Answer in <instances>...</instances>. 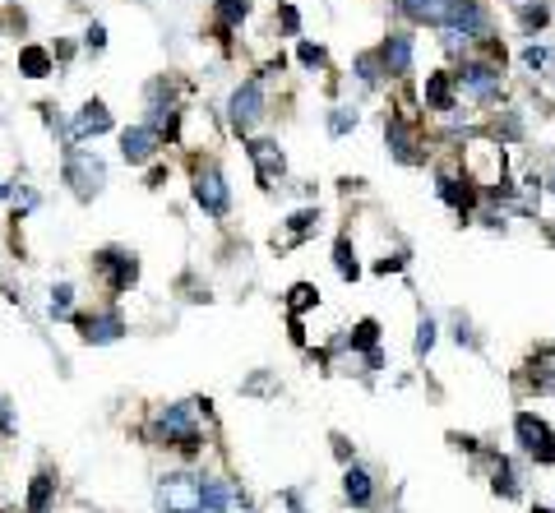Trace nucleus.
Masks as SVG:
<instances>
[{
	"instance_id": "nucleus-28",
	"label": "nucleus",
	"mask_w": 555,
	"mask_h": 513,
	"mask_svg": "<svg viewBox=\"0 0 555 513\" xmlns=\"http://www.w3.org/2000/svg\"><path fill=\"white\" fill-rule=\"evenodd\" d=\"M546 19H550V10L541 5V0H537V5H528V10H523V24H528V28H546Z\"/></svg>"
},
{
	"instance_id": "nucleus-19",
	"label": "nucleus",
	"mask_w": 555,
	"mask_h": 513,
	"mask_svg": "<svg viewBox=\"0 0 555 513\" xmlns=\"http://www.w3.org/2000/svg\"><path fill=\"white\" fill-rule=\"evenodd\" d=\"M342 481H347V499H352V504H371L375 486H371V476H366L361 467H352V472H347Z\"/></svg>"
},
{
	"instance_id": "nucleus-36",
	"label": "nucleus",
	"mask_w": 555,
	"mask_h": 513,
	"mask_svg": "<svg viewBox=\"0 0 555 513\" xmlns=\"http://www.w3.org/2000/svg\"><path fill=\"white\" fill-rule=\"evenodd\" d=\"M537 513H555V508H537Z\"/></svg>"
},
{
	"instance_id": "nucleus-24",
	"label": "nucleus",
	"mask_w": 555,
	"mask_h": 513,
	"mask_svg": "<svg viewBox=\"0 0 555 513\" xmlns=\"http://www.w3.org/2000/svg\"><path fill=\"white\" fill-rule=\"evenodd\" d=\"M51 499V476H33V490H28V513H42Z\"/></svg>"
},
{
	"instance_id": "nucleus-3",
	"label": "nucleus",
	"mask_w": 555,
	"mask_h": 513,
	"mask_svg": "<svg viewBox=\"0 0 555 513\" xmlns=\"http://www.w3.org/2000/svg\"><path fill=\"white\" fill-rule=\"evenodd\" d=\"M514 430H518V439H523L528 458H537V463H555V434H550V425H546L541 416H532V412H518Z\"/></svg>"
},
{
	"instance_id": "nucleus-30",
	"label": "nucleus",
	"mask_w": 555,
	"mask_h": 513,
	"mask_svg": "<svg viewBox=\"0 0 555 513\" xmlns=\"http://www.w3.org/2000/svg\"><path fill=\"white\" fill-rule=\"evenodd\" d=\"M435 347V324L422 319V329H416V351H431Z\"/></svg>"
},
{
	"instance_id": "nucleus-25",
	"label": "nucleus",
	"mask_w": 555,
	"mask_h": 513,
	"mask_svg": "<svg viewBox=\"0 0 555 513\" xmlns=\"http://www.w3.org/2000/svg\"><path fill=\"white\" fill-rule=\"evenodd\" d=\"M550 56H555L550 47H528V51H523V65L532 69V75H541V69L550 65Z\"/></svg>"
},
{
	"instance_id": "nucleus-13",
	"label": "nucleus",
	"mask_w": 555,
	"mask_h": 513,
	"mask_svg": "<svg viewBox=\"0 0 555 513\" xmlns=\"http://www.w3.org/2000/svg\"><path fill=\"white\" fill-rule=\"evenodd\" d=\"M389 149H393L398 162H416V134H412V125L403 116L389 120Z\"/></svg>"
},
{
	"instance_id": "nucleus-8",
	"label": "nucleus",
	"mask_w": 555,
	"mask_h": 513,
	"mask_svg": "<svg viewBox=\"0 0 555 513\" xmlns=\"http://www.w3.org/2000/svg\"><path fill=\"white\" fill-rule=\"evenodd\" d=\"M158 149H162V134H158L153 125H134V130L120 134V153H125V162H149Z\"/></svg>"
},
{
	"instance_id": "nucleus-32",
	"label": "nucleus",
	"mask_w": 555,
	"mask_h": 513,
	"mask_svg": "<svg viewBox=\"0 0 555 513\" xmlns=\"http://www.w3.org/2000/svg\"><path fill=\"white\" fill-rule=\"evenodd\" d=\"M69 297H75V291H69V287H56V297H51V310H56V315H69Z\"/></svg>"
},
{
	"instance_id": "nucleus-1",
	"label": "nucleus",
	"mask_w": 555,
	"mask_h": 513,
	"mask_svg": "<svg viewBox=\"0 0 555 513\" xmlns=\"http://www.w3.org/2000/svg\"><path fill=\"white\" fill-rule=\"evenodd\" d=\"M458 89L472 98V102H496L500 98V65H491V60H467L463 69H458Z\"/></svg>"
},
{
	"instance_id": "nucleus-29",
	"label": "nucleus",
	"mask_w": 555,
	"mask_h": 513,
	"mask_svg": "<svg viewBox=\"0 0 555 513\" xmlns=\"http://www.w3.org/2000/svg\"><path fill=\"white\" fill-rule=\"evenodd\" d=\"M375 333H380V329H375V319H361V324H357V333H352V342H357V347H375Z\"/></svg>"
},
{
	"instance_id": "nucleus-18",
	"label": "nucleus",
	"mask_w": 555,
	"mask_h": 513,
	"mask_svg": "<svg viewBox=\"0 0 555 513\" xmlns=\"http://www.w3.org/2000/svg\"><path fill=\"white\" fill-rule=\"evenodd\" d=\"M19 69H24L28 79H47V75H51V56H47L42 47H24V51H19Z\"/></svg>"
},
{
	"instance_id": "nucleus-22",
	"label": "nucleus",
	"mask_w": 555,
	"mask_h": 513,
	"mask_svg": "<svg viewBox=\"0 0 555 513\" xmlns=\"http://www.w3.org/2000/svg\"><path fill=\"white\" fill-rule=\"evenodd\" d=\"M532 384H537V389H555V351H546V356L532 365Z\"/></svg>"
},
{
	"instance_id": "nucleus-23",
	"label": "nucleus",
	"mask_w": 555,
	"mask_h": 513,
	"mask_svg": "<svg viewBox=\"0 0 555 513\" xmlns=\"http://www.w3.org/2000/svg\"><path fill=\"white\" fill-rule=\"evenodd\" d=\"M333 264H338V273H342V277H357V273H361V268H357V255H352V241H338Z\"/></svg>"
},
{
	"instance_id": "nucleus-6",
	"label": "nucleus",
	"mask_w": 555,
	"mask_h": 513,
	"mask_svg": "<svg viewBox=\"0 0 555 513\" xmlns=\"http://www.w3.org/2000/svg\"><path fill=\"white\" fill-rule=\"evenodd\" d=\"M449 28L463 37H486L491 33V19H486L481 0H449Z\"/></svg>"
},
{
	"instance_id": "nucleus-9",
	"label": "nucleus",
	"mask_w": 555,
	"mask_h": 513,
	"mask_svg": "<svg viewBox=\"0 0 555 513\" xmlns=\"http://www.w3.org/2000/svg\"><path fill=\"white\" fill-rule=\"evenodd\" d=\"M102 176H107V172H102V162H98V158H89V153H75V158H69V167H65V181L75 185L84 199L102 190Z\"/></svg>"
},
{
	"instance_id": "nucleus-10",
	"label": "nucleus",
	"mask_w": 555,
	"mask_h": 513,
	"mask_svg": "<svg viewBox=\"0 0 555 513\" xmlns=\"http://www.w3.org/2000/svg\"><path fill=\"white\" fill-rule=\"evenodd\" d=\"M380 65H384V75H412V37L407 33H389L384 47H380Z\"/></svg>"
},
{
	"instance_id": "nucleus-31",
	"label": "nucleus",
	"mask_w": 555,
	"mask_h": 513,
	"mask_svg": "<svg viewBox=\"0 0 555 513\" xmlns=\"http://www.w3.org/2000/svg\"><path fill=\"white\" fill-rule=\"evenodd\" d=\"M315 223H319V213H310V208H306V213H297V217H292V232H297V236H306Z\"/></svg>"
},
{
	"instance_id": "nucleus-38",
	"label": "nucleus",
	"mask_w": 555,
	"mask_h": 513,
	"mask_svg": "<svg viewBox=\"0 0 555 513\" xmlns=\"http://www.w3.org/2000/svg\"><path fill=\"white\" fill-rule=\"evenodd\" d=\"M0 199H5V185H0Z\"/></svg>"
},
{
	"instance_id": "nucleus-20",
	"label": "nucleus",
	"mask_w": 555,
	"mask_h": 513,
	"mask_svg": "<svg viewBox=\"0 0 555 513\" xmlns=\"http://www.w3.org/2000/svg\"><path fill=\"white\" fill-rule=\"evenodd\" d=\"M246 15H250V0H218V24L223 28H236Z\"/></svg>"
},
{
	"instance_id": "nucleus-14",
	"label": "nucleus",
	"mask_w": 555,
	"mask_h": 513,
	"mask_svg": "<svg viewBox=\"0 0 555 513\" xmlns=\"http://www.w3.org/2000/svg\"><path fill=\"white\" fill-rule=\"evenodd\" d=\"M454 84H458V75H431L426 79V107L454 111Z\"/></svg>"
},
{
	"instance_id": "nucleus-2",
	"label": "nucleus",
	"mask_w": 555,
	"mask_h": 513,
	"mask_svg": "<svg viewBox=\"0 0 555 513\" xmlns=\"http://www.w3.org/2000/svg\"><path fill=\"white\" fill-rule=\"evenodd\" d=\"M500 172H505V158L500 149H491V143H467V162H463V176L472 185H486L496 190L500 185Z\"/></svg>"
},
{
	"instance_id": "nucleus-4",
	"label": "nucleus",
	"mask_w": 555,
	"mask_h": 513,
	"mask_svg": "<svg viewBox=\"0 0 555 513\" xmlns=\"http://www.w3.org/2000/svg\"><path fill=\"white\" fill-rule=\"evenodd\" d=\"M162 504L172 513H204V481H194V476H167L162 481Z\"/></svg>"
},
{
	"instance_id": "nucleus-33",
	"label": "nucleus",
	"mask_w": 555,
	"mask_h": 513,
	"mask_svg": "<svg viewBox=\"0 0 555 513\" xmlns=\"http://www.w3.org/2000/svg\"><path fill=\"white\" fill-rule=\"evenodd\" d=\"M278 19H283V28H288V33H297V28H301V15H297L292 5H283V10H278Z\"/></svg>"
},
{
	"instance_id": "nucleus-37",
	"label": "nucleus",
	"mask_w": 555,
	"mask_h": 513,
	"mask_svg": "<svg viewBox=\"0 0 555 513\" xmlns=\"http://www.w3.org/2000/svg\"><path fill=\"white\" fill-rule=\"evenodd\" d=\"M550 194H555V176H550Z\"/></svg>"
},
{
	"instance_id": "nucleus-7",
	"label": "nucleus",
	"mask_w": 555,
	"mask_h": 513,
	"mask_svg": "<svg viewBox=\"0 0 555 513\" xmlns=\"http://www.w3.org/2000/svg\"><path fill=\"white\" fill-rule=\"evenodd\" d=\"M259 116H264V89H259V79H250V84H241L232 93V125L236 130H255Z\"/></svg>"
},
{
	"instance_id": "nucleus-16",
	"label": "nucleus",
	"mask_w": 555,
	"mask_h": 513,
	"mask_svg": "<svg viewBox=\"0 0 555 513\" xmlns=\"http://www.w3.org/2000/svg\"><path fill=\"white\" fill-rule=\"evenodd\" d=\"M79 329H84V338H89V342H111V338H120V333H125L120 315H93V319H84Z\"/></svg>"
},
{
	"instance_id": "nucleus-34",
	"label": "nucleus",
	"mask_w": 555,
	"mask_h": 513,
	"mask_svg": "<svg viewBox=\"0 0 555 513\" xmlns=\"http://www.w3.org/2000/svg\"><path fill=\"white\" fill-rule=\"evenodd\" d=\"M301 60H306V65H324V51L310 47V42H301Z\"/></svg>"
},
{
	"instance_id": "nucleus-35",
	"label": "nucleus",
	"mask_w": 555,
	"mask_h": 513,
	"mask_svg": "<svg viewBox=\"0 0 555 513\" xmlns=\"http://www.w3.org/2000/svg\"><path fill=\"white\" fill-rule=\"evenodd\" d=\"M102 42H107V33H102V24H93V28H89V47L102 51Z\"/></svg>"
},
{
	"instance_id": "nucleus-5",
	"label": "nucleus",
	"mask_w": 555,
	"mask_h": 513,
	"mask_svg": "<svg viewBox=\"0 0 555 513\" xmlns=\"http://www.w3.org/2000/svg\"><path fill=\"white\" fill-rule=\"evenodd\" d=\"M194 199H199V208H204V213H214V217H223V213H227V204H232L227 181H223L214 167H199V172H194Z\"/></svg>"
},
{
	"instance_id": "nucleus-15",
	"label": "nucleus",
	"mask_w": 555,
	"mask_h": 513,
	"mask_svg": "<svg viewBox=\"0 0 555 513\" xmlns=\"http://www.w3.org/2000/svg\"><path fill=\"white\" fill-rule=\"evenodd\" d=\"M440 194H445V204H454L458 213H467V208L476 204V190H472L467 176H463V181H458V176H440Z\"/></svg>"
},
{
	"instance_id": "nucleus-21",
	"label": "nucleus",
	"mask_w": 555,
	"mask_h": 513,
	"mask_svg": "<svg viewBox=\"0 0 555 513\" xmlns=\"http://www.w3.org/2000/svg\"><path fill=\"white\" fill-rule=\"evenodd\" d=\"M491 486H496V495L514 499V495H518V472H514V467L500 458V463H496V481H491Z\"/></svg>"
},
{
	"instance_id": "nucleus-11",
	"label": "nucleus",
	"mask_w": 555,
	"mask_h": 513,
	"mask_svg": "<svg viewBox=\"0 0 555 513\" xmlns=\"http://www.w3.org/2000/svg\"><path fill=\"white\" fill-rule=\"evenodd\" d=\"M398 10L412 19V24H449V0H398Z\"/></svg>"
},
{
	"instance_id": "nucleus-26",
	"label": "nucleus",
	"mask_w": 555,
	"mask_h": 513,
	"mask_svg": "<svg viewBox=\"0 0 555 513\" xmlns=\"http://www.w3.org/2000/svg\"><path fill=\"white\" fill-rule=\"evenodd\" d=\"M352 125H357V111H347V107H338V111L329 116V130H333V134H347Z\"/></svg>"
},
{
	"instance_id": "nucleus-17",
	"label": "nucleus",
	"mask_w": 555,
	"mask_h": 513,
	"mask_svg": "<svg viewBox=\"0 0 555 513\" xmlns=\"http://www.w3.org/2000/svg\"><path fill=\"white\" fill-rule=\"evenodd\" d=\"M102 130H111V116H107L102 102H89V107L75 116V134L84 139V134H102Z\"/></svg>"
},
{
	"instance_id": "nucleus-27",
	"label": "nucleus",
	"mask_w": 555,
	"mask_h": 513,
	"mask_svg": "<svg viewBox=\"0 0 555 513\" xmlns=\"http://www.w3.org/2000/svg\"><path fill=\"white\" fill-rule=\"evenodd\" d=\"M315 297H319V291H315L310 282H301V287H292V310H306V306H315Z\"/></svg>"
},
{
	"instance_id": "nucleus-12",
	"label": "nucleus",
	"mask_w": 555,
	"mask_h": 513,
	"mask_svg": "<svg viewBox=\"0 0 555 513\" xmlns=\"http://www.w3.org/2000/svg\"><path fill=\"white\" fill-rule=\"evenodd\" d=\"M250 158H255V167H259V181H273V176H283V167H288L283 149H278V143H268V139L250 143Z\"/></svg>"
}]
</instances>
